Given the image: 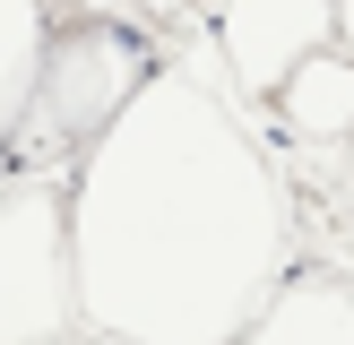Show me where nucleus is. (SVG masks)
Instances as JSON below:
<instances>
[{
  "instance_id": "1",
  "label": "nucleus",
  "mask_w": 354,
  "mask_h": 345,
  "mask_svg": "<svg viewBox=\"0 0 354 345\" xmlns=\"http://www.w3.org/2000/svg\"><path fill=\"white\" fill-rule=\"evenodd\" d=\"M69 268L95 337L234 345L294 268V199L234 95L147 69L69 164Z\"/></svg>"
},
{
  "instance_id": "2",
  "label": "nucleus",
  "mask_w": 354,
  "mask_h": 345,
  "mask_svg": "<svg viewBox=\"0 0 354 345\" xmlns=\"http://www.w3.org/2000/svg\"><path fill=\"white\" fill-rule=\"evenodd\" d=\"M147 69H156L147 43L130 26H104V17H78V26L44 34V69H35L26 112H17L9 172H69L104 138V121L147 86Z\"/></svg>"
},
{
  "instance_id": "3",
  "label": "nucleus",
  "mask_w": 354,
  "mask_h": 345,
  "mask_svg": "<svg viewBox=\"0 0 354 345\" xmlns=\"http://www.w3.org/2000/svg\"><path fill=\"white\" fill-rule=\"evenodd\" d=\"M69 172H0V345H78L69 268Z\"/></svg>"
},
{
  "instance_id": "4",
  "label": "nucleus",
  "mask_w": 354,
  "mask_h": 345,
  "mask_svg": "<svg viewBox=\"0 0 354 345\" xmlns=\"http://www.w3.org/2000/svg\"><path fill=\"white\" fill-rule=\"evenodd\" d=\"M207 34H216V61L234 69V86L268 103L294 61L337 43V9L328 0H216V26Z\"/></svg>"
},
{
  "instance_id": "5",
  "label": "nucleus",
  "mask_w": 354,
  "mask_h": 345,
  "mask_svg": "<svg viewBox=\"0 0 354 345\" xmlns=\"http://www.w3.org/2000/svg\"><path fill=\"white\" fill-rule=\"evenodd\" d=\"M234 345H354V285L328 268H286V285L242 319Z\"/></svg>"
},
{
  "instance_id": "6",
  "label": "nucleus",
  "mask_w": 354,
  "mask_h": 345,
  "mask_svg": "<svg viewBox=\"0 0 354 345\" xmlns=\"http://www.w3.org/2000/svg\"><path fill=\"white\" fill-rule=\"evenodd\" d=\"M268 112H277V130H286L294 147H328L337 155L354 138V52L320 43L311 61H294L286 86L268 95Z\"/></svg>"
},
{
  "instance_id": "7",
  "label": "nucleus",
  "mask_w": 354,
  "mask_h": 345,
  "mask_svg": "<svg viewBox=\"0 0 354 345\" xmlns=\"http://www.w3.org/2000/svg\"><path fill=\"white\" fill-rule=\"evenodd\" d=\"M44 0H0V164H9V138H17V112L35 95V69H44Z\"/></svg>"
},
{
  "instance_id": "8",
  "label": "nucleus",
  "mask_w": 354,
  "mask_h": 345,
  "mask_svg": "<svg viewBox=\"0 0 354 345\" xmlns=\"http://www.w3.org/2000/svg\"><path fill=\"white\" fill-rule=\"evenodd\" d=\"M337 199H346V216H354V138L337 147Z\"/></svg>"
},
{
  "instance_id": "9",
  "label": "nucleus",
  "mask_w": 354,
  "mask_h": 345,
  "mask_svg": "<svg viewBox=\"0 0 354 345\" xmlns=\"http://www.w3.org/2000/svg\"><path fill=\"white\" fill-rule=\"evenodd\" d=\"M337 9V52H354V0H328Z\"/></svg>"
},
{
  "instance_id": "10",
  "label": "nucleus",
  "mask_w": 354,
  "mask_h": 345,
  "mask_svg": "<svg viewBox=\"0 0 354 345\" xmlns=\"http://www.w3.org/2000/svg\"><path fill=\"white\" fill-rule=\"evenodd\" d=\"M78 345H130V337H95V328H86V337H78Z\"/></svg>"
}]
</instances>
